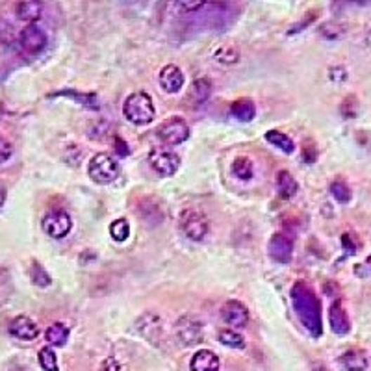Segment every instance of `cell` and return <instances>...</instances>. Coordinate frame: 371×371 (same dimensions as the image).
Wrapping results in <instances>:
<instances>
[{
  "label": "cell",
  "mask_w": 371,
  "mask_h": 371,
  "mask_svg": "<svg viewBox=\"0 0 371 371\" xmlns=\"http://www.w3.org/2000/svg\"><path fill=\"white\" fill-rule=\"evenodd\" d=\"M292 304L299 315L301 323L312 338H320L323 332L321 323V303L318 295L306 282H295L292 288Z\"/></svg>",
  "instance_id": "obj_1"
},
{
  "label": "cell",
  "mask_w": 371,
  "mask_h": 371,
  "mask_svg": "<svg viewBox=\"0 0 371 371\" xmlns=\"http://www.w3.org/2000/svg\"><path fill=\"white\" fill-rule=\"evenodd\" d=\"M123 114L132 124H138V126L149 124L156 114L155 103H152V98L147 93L136 91L129 95L126 100H124Z\"/></svg>",
  "instance_id": "obj_2"
},
{
  "label": "cell",
  "mask_w": 371,
  "mask_h": 371,
  "mask_svg": "<svg viewBox=\"0 0 371 371\" xmlns=\"http://www.w3.org/2000/svg\"><path fill=\"white\" fill-rule=\"evenodd\" d=\"M119 162L108 152H98L89 160L88 173L93 182L97 184H112L119 176Z\"/></svg>",
  "instance_id": "obj_3"
},
{
  "label": "cell",
  "mask_w": 371,
  "mask_h": 371,
  "mask_svg": "<svg viewBox=\"0 0 371 371\" xmlns=\"http://www.w3.org/2000/svg\"><path fill=\"white\" fill-rule=\"evenodd\" d=\"M181 228L188 240H191V242H202L204 236L208 234L207 216L201 214L199 210H193V208L182 211Z\"/></svg>",
  "instance_id": "obj_4"
},
{
  "label": "cell",
  "mask_w": 371,
  "mask_h": 371,
  "mask_svg": "<svg viewBox=\"0 0 371 371\" xmlns=\"http://www.w3.org/2000/svg\"><path fill=\"white\" fill-rule=\"evenodd\" d=\"M41 227L48 237L62 240V237H65L71 232L72 219L65 210H51L43 217Z\"/></svg>",
  "instance_id": "obj_5"
},
{
  "label": "cell",
  "mask_w": 371,
  "mask_h": 371,
  "mask_svg": "<svg viewBox=\"0 0 371 371\" xmlns=\"http://www.w3.org/2000/svg\"><path fill=\"white\" fill-rule=\"evenodd\" d=\"M149 164L160 176H171L181 167V158L173 150L156 147L149 152Z\"/></svg>",
  "instance_id": "obj_6"
},
{
  "label": "cell",
  "mask_w": 371,
  "mask_h": 371,
  "mask_svg": "<svg viewBox=\"0 0 371 371\" xmlns=\"http://www.w3.org/2000/svg\"><path fill=\"white\" fill-rule=\"evenodd\" d=\"M156 134L165 145H181L190 138V126L182 117H171L158 126Z\"/></svg>",
  "instance_id": "obj_7"
},
{
  "label": "cell",
  "mask_w": 371,
  "mask_h": 371,
  "mask_svg": "<svg viewBox=\"0 0 371 371\" xmlns=\"http://www.w3.org/2000/svg\"><path fill=\"white\" fill-rule=\"evenodd\" d=\"M175 336L182 346H195L202 340V323L195 318H191V315H184L176 321Z\"/></svg>",
  "instance_id": "obj_8"
},
{
  "label": "cell",
  "mask_w": 371,
  "mask_h": 371,
  "mask_svg": "<svg viewBox=\"0 0 371 371\" xmlns=\"http://www.w3.org/2000/svg\"><path fill=\"white\" fill-rule=\"evenodd\" d=\"M19 43L26 52L39 54L46 46V34L39 25H26L19 34Z\"/></svg>",
  "instance_id": "obj_9"
},
{
  "label": "cell",
  "mask_w": 371,
  "mask_h": 371,
  "mask_svg": "<svg viewBox=\"0 0 371 371\" xmlns=\"http://www.w3.org/2000/svg\"><path fill=\"white\" fill-rule=\"evenodd\" d=\"M269 256L278 263H288L294 256V242L286 234H273L268 243Z\"/></svg>",
  "instance_id": "obj_10"
},
{
  "label": "cell",
  "mask_w": 371,
  "mask_h": 371,
  "mask_svg": "<svg viewBox=\"0 0 371 371\" xmlns=\"http://www.w3.org/2000/svg\"><path fill=\"white\" fill-rule=\"evenodd\" d=\"M221 318L228 327H236V329H243L249 323V310L245 304L240 301H227L221 306Z\"/></svg>",
  "instance_id": "obj_11"
},
{
  "label": "cell",
  "mask_w": 371,
  "mask_h": 371,
  "mask_svg": "<svg viewBox=\"0 0 371 371\" xmlns=\"http://www.w3.org/2000/svg\"><path fill=\"white\" fill-rule=\"evenodd\" d=\"M10 334L17 340L32 341L36 340L39 334V327L36 325V321L26 318V315H17L15 320H11L10 323Z\"/></svg>",
  "instance_id": "obj_12"
},
{
  "label": "cell",
  "mask_w": 371,
  "mask_h": 371,
  "mask_svg": "<svg viewBox=\"0 0 371 371\" xmlns=\"http://www.w3.org/2000/svg\"><path fill=\"white\" fill-rule=\"evenodd\" d=\"M329 321H330V329L336 334H347L351 330V321L349 315H347L346 308H344V303L340 299H336L334 303L330 304L329 310Z\"/></svg>",
  "instance_id": "obj_13"
},
{
  "label": "cell",
  "mask_w": 371,
  "mask_h": 371,
  "mask_svg": "<svg viewBox=\"0 0 371 371\" xmlns=\"http://www.w3.org/2000/svg\"><path fill=\"white\" fill-rule=\"evenodd\" d=\"M160 86L167 93L181 91L184 86V72L176 65H165L160 71Z\"/></svg>",
  "instance_id": "obj_14"
},
{
  "label": "cell",
  "mask_w": 371,
  "mask_h": 371,
  "mask_svg": "<svg viewBox=\"0 0 371 371\" xmlns=\"http://www.w3.org/2000/svg\"><path fill=\"white\" fill-rule=\"evenodd\" d=\"M190 367L191 371H219V358H217L216 353L201 349L191 356Z\"/></svg>",
  "instance_id": "obj_15"
},
{
  "label": "cell",
  "mask_w": 371,
  "mask_h": 371,
  "mask_svg": "<svg viewBox=\"0 0 371 371\" xmlns=\"http://www.w3.org/2000/svg\"><path fill=\"white\" fill-rule=\"evenodd\" d=\"M340 364L346 371H366L367 356L358 349H351L340 356Z\"/></svg>",
  "instance_id": "obj_16"
},
{
  "label": "cell",
  "mask_w": 371,
  "mask_h": 371,
  "mask_svg": "<svg viewBox=\"0 0 371 371\" xmlns=\"http://www.w3.org/2000/svg\"><path fill=\"white\" fill-rule=\"evenodd\" d=\"M230 114L232 117L237 119V121L249 123V121H253L254 115H256V108H254L253 100H249V98H237L236 103H232Z\"/></svg>",
  "instance_id": "obj_17"
},
{
  "label": "cell",
  "mask_w": 371,
  "mask_h": 371,
  "mask_svg": "<svg viewBox=\"0 0 371 371\" xmlns=\"http://www.w3.org/2000/svg\"><path fill=\"white\" fill-rule=\"evenodd\" d=\"M17 17L21 21L28 22V25H34V22L43 15V4L41 2H36V0H30V2H21L17 4Z\"/></svg>",
  "instance_id": "obj_18"
},
{
  "label": "cell",
  "mask_w": 371,
  "mask_h": 371,
  "mask_svg": "<svg viewBox=\"0 0 371 371\" xmlns=\"http://www.w3.org/2000/svg\"><path fill=\"white\" fill-rule=\"evenodd\" d=\"M277 190L282 199H292V197L297 193V190H299V184H297V181L292 176V173H288V171H278Z\"/></svg>",
  "instance_id": "obj_19"
},
{
  "label": "cell",
  "mask_w": 371,
  "mask_h": 371,
  "mask_svg": "<svg viewBox=\"0 0 371 371\" xmlns=\"http://www.w3.org/2000/svg\"><path fill=\"white\" fill-rule=\"evenodd\" d=\"M45 338L48 346L63 347L69 340V329L63 323H52L45 332Z\"/></svg>",
  "instance_id": "obj_20"
},
{
  "label": "cell",
  "mask_w": 371,
  "mask_h": 371,
  "mask_svg": "<svg viewBox=\"0 0 371 371\" xmlns=\"http://www.w3.org/2000/svg\"><path fill=\"white\" fill-rule=\"evenodd\" d=\"M266 139H268V143H271L273 147H277L278 150L286 152V155H292L295 150L294 139L289 138V136L282 134V132H278V130H269V132H266Z\"/></svg>",
  "instance_id": "obj_21"
},
{
  "label": "cell",
  "mask_w": 371,
  "mask_h": 371,
  "mask_svg": "<svg viewBox=\"0 0 371 371\" xmlns=\"http://www.w3.org/2000/svg\"><path fill=\"white\" fill-rule=\"evenodd\" d=\"M254 167L253 162L249 160L247 156H240L236 160L232 162V175L240 178V181H251L253 178Z\"/></svg>",
  "instance_id": "obj_22"
},
{
  "label": "cell",
  "mask_w": 371,
  "mask_h": 371,
  "mask_svg": "<svg viewBox=\"0 0 371 371\" xmlns=\"http://www.w3.org/2000/svg\"><path fill=\"white\" fill-rule=\"evenodd\" d=\"M210 93H211V86L207 78H199V80H195V82L191 84L190 97L195 104H201L204 103V100H208Z\"/></svg>",
  "instance_id": "obj_23"
},
{
  "label": "cell",
  "mask_w": 371,
  "mask_h": 371,
  "mask_svg": "<svg viewBox=\"0 0 371 371\" xmlns=\"http://www.w3.org/2000/svg\"><path fill=\"white\" fill-rule=\"evenodd\" d=\"M110 234H112V237H114L115 242H126L130 236V223L124 219V217H119V219H115L112 225H110Z\"/></svg>",
  "instance_id": "obj_24"
},
{
  "label": "cell",
  "mask_w": 371,
  "mask_h": 371,
  "mask_svg": "<svg viewBox=\"0 0 371 371\" xmlns=\"http://www.w3.org/2000/svg\"><path fill=\"white\" fill-rule=\"evenodd\" d=\"M219 341L223 346L232 347V349H243L245 347V340L242 338V334H237V332L230 329H225L219 332Z\"/></svg>",
  "instance_id": "obj_25"
},
{
  "label": "cell",
  "mask_w": 371,
  "mask_h": 371,
  "mask_svg": "<svg viewBox=\"0 0 371 371\" xmlns=\"http://www.w3.org/2000/svg\"><path fill=\"white\" fill-rule=\"evenodd\" d=\"M39 366L43 367L45 371H58L60 367H58V356L56 353L51 349V347H43L41 351H39Z\"/></svg>",
  "instance_id": "obj_26"
},
{
  "label": "cell",
  "mask_w": 371,
  "mask_h": 371,
  "mask_svg": "<svg viewBox=\"0 0 371 371\" xmlns=\"http://www.w3.org/2000/svg\"><path fill=\"white\" fill-rule=\"evenodd\" d=\"M330 193L334 197L336 201L346 204L351 201V188L344 181H334L330 184Z\"/></svg>",
  "instance_id": "obj_27"
},
{
  "label": "cell",
  "mask_w": 371,
  "mask_h": 371,
  "mask_svg": "<svg viewBox=\"0 0 371 371\" xmlns=\"http://www.w3.org/2000/svg\"><path fill=\"white\" fill-rule=\"evenodd\" d=\"M30 277H32V282L36 284V286H41V288L51 286V277H48V273H46L45 269H43L37 262L32 263Z\"/></svg>",
  "instance_id": "obj_28"
},
{
  "label": "cell",
  "mask_w": 371,
  "mask_h": 371,
  "mask_svg": "<svg viewBox=\"0 0 371 371\" xmlns=\"http://www.w3.org/2000/svg\"><path fill=\"white\" fill-rule=\"evenodd\" d=\"M11 155H13V145H11L8 139L0 136V164L10 160Z\"/></svg>",
  "instance_id": "obj_29"
},
{
  "label": "cell",
  "mask_w": 371,
  "mask_h": 371,
  "mask_svg": "<svg viewBox=\"0 0 371 371\" xmlns=\"http://www.w3.org/2000/svg\"><path fill=\"white\" fill-rule=\"evenodd\" d=\"M207 2H195V0H193V2H178V4H176V8H178V10H182V11H186V13H193V11H199V10H202V8H207Z\"/></svg>",
  "instance_id": "obj_30"
},
{
  "label": "cell",
  "mask_w": 371,
  "mask_h": 371,
  "mask_svg": "<svg viewBox=\"0 0 371 371\" xmlns=\"http://www.w3.org/2000/svg\"><path fill=\"white\" fill-rule=\"evenodd\" d=\"M341 245H344V249H346L347 254L356 253V245H355V242H353V237H351L349 234H344V236H341Z\"/></svg>",
  "instance_id": "obj_31"
},
{
  "label": "cell",
  "mask_w": 371,
  "mask_h": 371,
  "mask_svg": "<svg viewBox=\"0 0 371 371\" xmlns=\"http://www.w3.org/2000/svg\"><path fill=\"white\" fill-rule=\"evenodd\" d=\"M103 371H121V366L115 358H108V360H104Z\"/></svg>",
  "instance_id": "obj_32"
},
{
  "label": "cell",
  "mask_w": 371,
  "mask_h": 371,
  "mask_svg": "<svg viewBox=\"0 0 371 371\" xmlns=\"http://www.w3.org/2000/svg\"><path fill=\"white\" fill-rule=\"evenodd\" d=\"M6 197H8V193H6V188H4V184H0V208L4 207Z\"/></svg>",
  "instance_id": "obj_33"
},
{
  "label": "cell",
  "mask_w": 371,
  "mask_h": 371,
  "mask_svg": "<svg viewBox=\"0 0 371 371\" xmlns=\"http://www.w3.org/2000/svg\"><path fill=\"white\" fill-rule=\"evenodd\" d=\"M310 371H327V370H325L323 366H315V367H312V370H310Z\"/></svg>",
  "instance_id": "obj_34"
},
{
  "label": "cell",
  "mask_w": 371,
  "mask_h": 371,
  "mask_svg": "<svg viewBox=\"0 0 371 371\" xmlns=\"http://www.w3.org/2000/svg\"><path fill=\"white\" fill-rule=\"evenodd\" d=\"M367 266H370V269H371V256H367Z\"/></svg>",
  "instance_id": "obj_35"
}]
</instances>
